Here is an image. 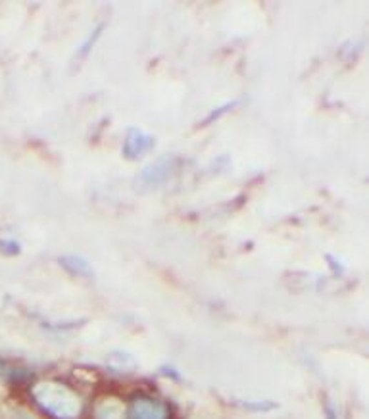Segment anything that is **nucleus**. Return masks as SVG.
Wrapping results in <instances>:
<instances>
[{
    "label": "nucleus",
    "mask_w": 369,
    "mask_h": 419,
    "mask_svg": "<svg viewBox=\"0 0 369 419\" xmlns=\"http://www.w3.org/2000/svg\"><path fill=\"white\" fill-rule=\"evenodd\" d=\"M33 404L51 419H79L83 413L81 396L68 383L44 379L29 388Z\"/></svg>",
    "instance_id": "f257e3e1"
},
{
    "label": "nucleus",
    "mask_w": 369,
    "mask_h": 419,
    "mask_svg": "<svg viewBox=\"0 0 369 419\" xmlns=\"http://www.w3.org/2000/svg\"><path fill=\"white\" fill-rule=\"evenodd\" d=\"M127 419H169L171 410L163 400L151 394H135L126 412Z\"/></svg>",
    "instance_id": "f03ea898"
},
{
    "label": "nucleus",
    "mask_w": 369,
    "mask_h": 419,
    "mask_svg": "<svg viewBox=\"0 0 369 419\" xmlns=\"http://www.w3.org/2000/svg\"><path fill=\"white\" fill-rule=\"evenodd\" d=\"M181 166V160L177 156H163L158 158L156 162H152L151 166L138 173V181L144 187H160L166 181H169L171 177L176 176L177 169Z\"/></svg>",
    "instance_id": "7ed1b4c3"
},
{
    "label": "nucleus",
    "mask_w": 369,
    "mask_h": 419,
    "mask_svg": "<svg viewBox=\"0 0 369 419\" xmlns=\"http://www.w3.org/2000/svg\"><path fill=\"white\" fill-rule=\"evenodd\" d=\"M156 146V138L152 137L151 133H144L138 127H129L123 137V146H121V154L126 160L137 162L143 156Z\"/></svg>",
    "instance_id": "20e7f679"
},
{
    "label": "nucleus",
    "mask_w": 369,
    "mask_h": 419,
    "mask_svg": "<svg viewBox=\"0 0 369 419\" xmlns=\"http://www.w3.org/2000/svg\"><path fill=\"white\" fill-rule=\"evenodd\" d=\"M58 263L62 266L69 276L74 277H94V268L91 266L87 258L79 256V254H64V256L58 258Z\"/></svg>",
    "instance_id": "39448f33"
},
{
    "label": "nucleus",
    "mask_w": 369,
    "mask_h": 419,
    "mask_svg": "<svg viewBox=\"0 0 369 419\" xmlns=\"http://www.w3.org/2000/svg\"><path fill=\"white\" fill-rule=\"evenodd\" d=\"M94 419H126V410L116 398L106 396L93 406Z\"/></svg>",
    "instance_id": "423d86ee"
},
{
    "label": "nucleus",
    "mask_w": 369,
    "mask_h": 419,
    "mask_svg": "<svg viewBox=\"0 0 369 419\" xmlns=\"http://www.w3.org/2000/svg\"><path fill=\"white\" fill-rule=\"evenodd\" d=\"M102 31H104V24H98V26L94 27V29H91V33L87 35V39H85V41L79 44V49H77V52H76V58L79 60V62H83V60H85V58H87L91 52H93L94 44L101 41Z\"/></svg>",
    "instance_id": "0eeeda50"
},
{
    "label": "nucleus",
    "mask_w": 369,
    "mask_h": 419,
    "mask_svg": "<svg viewBox=\"0 0 369 419\" xmlns=\"http://www.w3.org/2000/svg\"><path fill=\"white\" fill-rule=\"evenodd\" d=\"M237 104H241V101H231V102H226V104H221V106H216L212 110V112L208 113L206 118L202 119V123L198 127H201V129H204V127H208V126H212V123H216V121H218V119H221L223 118V116H226L227 112H231L233 108L237 106Z\"/></svg>",
    "instance_id": "6e6552de"
},
{
    "label": "nucleus",
    "mask_w": 369,
    "mask_h": 419,
    "mask_svg": "<svg viewBox=\"0 0 369 419\" xmlns=\"http://www.w3.org/2000/svg\"><path fill=\"white\" fill-rule=\"evenodd\" d=\"M241 406L244 410H248V412L254 413H268L271 410H276L277 404L271 400H241Z\"/></svg>",
    "instance_id": "1a4fd4ad"
},
{
    "label": "nucleus",
    "mask_w": 369,
    "mask_h": 419,
    "mask_svg": "<svg viewBox=\"0 0 369 419\" xmlns=\"http://www.w3.org/2000/svg\"><path fill=\"white\" fill-rule=\"evenodd\" d=\"M19 252H21L19 241L12 237H0V254L2 256H18Z\"/></svg>",
    "instance_id": "9d476101"
},
{
    "label": "nucleus",
    "mask_w": 369,
    "mask_h": 419,
    "mask_svg": "<svg viewBox=\"0 0 369 419\" xmlns=\"http://www.w3.org/2000/svg\"><path fill=\"white\" fill-rule=\"evenodd\" d=\"M108 362L112 363L116 369L133 368V365H135V360H133L129 354H126V352H112V354L108 356Z\"/></svg>",
    "instance_id": "9b49d317"
},
{
    "label": "nucleus",
    "mask_w": 369,
    "mask_h": 419,
    "mask_svg": "<svg viewBox=\"0 0 369 419\" xmlns=\"http://www.w3.org/2000/svg\"><path fill=\"white\" fill-rule=\"evenodd\" d=\"M327 263H329V268H331V271L335 273V276H340V273H344V268L340 266V262H338L337 258L331 256V254H327Z\"/></svg>",
    "instance_id": "f8f14e48"
},
{
    "label": "nucleus",
    "mask_w": 369,
    "mask_h": 419,
    "mask_svg": "<svg viewBox=\"0 0 369 419\" xmlns=\"http://www.w3.org/2000/svg\"><path fill=\"white\" fill-rule=\"evenodd\" d=\"M6 419H35V418H33V415H29L27 412H24V410H12Z\"/></svg>",
    "instance_id": "ddd939ff"
},
{
    "label": "nucleus",
    "mask_w": 369,
    "mask_h": 419,
    "mask_svg": "<svg viewBox=\"0 0 369 419\" xmlns=\"http://www.w3.org/2000/svg\"><path fill=\"white\" fill-rule=\"evenodd\" d=\"M325 415H327V419H338L337 412H335V408L331 406V402H325Z\"/></svg>",
    "instance_id": "4468645a"
},
{
    "label": "nucleus",
    "mask_w": 369,
    "mask_h": 419,
    "mask_svg": "<svg viewBox=\"0 0 369 419\" xmlns=\"http://www.w3.org/2000/svg\"><path fill=\"white\" fill-rule=\"evenodd\" d=\"M0 419H2V418H0Z\"/></svg>",
    "instance_id": "2eb2a0df"
}]
</instances>
